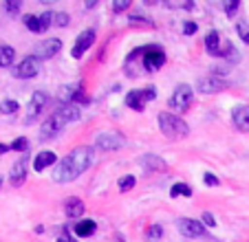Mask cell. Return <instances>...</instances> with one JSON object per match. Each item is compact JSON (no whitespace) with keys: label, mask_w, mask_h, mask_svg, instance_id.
Wrapping results in <instances>:
<instances>
[{"label":"cell","mask_w":249,"mask_h":242,"mask_svg":"<svg viewBox=\"0 0 249 242\" xmlns=\"http://www.w3.org/2000/svg\"><path fill=\"white\" fill-rule=\"evenodd\" d=\"M64 126H66V121L53 110L51 115L44 119L42 126H40V141H49V139H53V137H57Z\"/></svg>","instance_id":"7"},{"label":"cell","mask_w":249,"mask_h":242,"mask_svg":"<svg viewBox=\"0 0 249 242\" xmlns=\"http://www.w3.org/2000/svg\"><path fill=\"white\" fill-rule=\"evenodd\" d=\"M203 183H205V185H210V187H216L221 181H218V176H216V174L205 172V174H203Z\"/></svg>","instance_id":"36"},{"label":"cell","mask_w":249,"mask_h":242,"mask_svg":"<svg viewBox=\"0 0 249 242\" xmlns=\"http://www.w3.org/2000/svg\"><path fill=\"white\" fill-rule=\"evenodd\" d=\"M11 150H16V152H27L29 150V139L27 137H18V139H14Z\"/></svg>","instance_id":"29"},{"label":"cell","mask_w":249,"mask_h":242,"mask_svg":"<svg viewBox=\"0 0 249 242\" xmlns=\"http://www.w3.org/2000/svg\"><path fill=\"white\" fill-rule=\"evenodd\" d=\"M22 22H24V27H27L29 31H33V33H42V24H40V16L27 14V16H22Z\"/></svg>","instance_id":"24"},{"label":"cell","mask_w":249,"mask_h":242,"mask_svg":"<svg viewBox=\"0 0 249 242\" xmlns=\"http://www.w3.org/2000/svg\"><path fill=\"white\" fill-rule=\"evenodd\" d=\"M7 150H11V145H5V143H0V154H5Z\"/></svg>","instance_id":"43"},{"label":"cell","mask_w":249,"mask_h":242,"mask_svg":"<svg viewBox=\"0 0 249 242\" xmlns=\"http://www.w3.org/2000/svg\"><path fill=\"white\" fill-rule=\"evenodd\" d=\"M60 51H62V40H57V37H47V40L36 44L33 55L38 57V60H47V57L57 55Z\"/></svg>","instance_id":"11"},{"label":"cell","mask_w":249,"mask_h":242,"mask_svg":"<svg viewBox=\"0 0 249 242\" xmlns=\"http://www.w3.org/2000/svg\"><path fill=\"white\" fill-rule=\"evenodd\" d=\"M170 194L177 198V196H185V198H190L192 196V190H190V185H185V183H174L172 190H170Z\"/></svg>","instance_id":"25"},{"label":"cell","mask_w":249,"mask_h":242,"mask_svg":"<svg viewBox=\"0 0 249 242\" xmlns=\"http://www.w3.org/2000/svg\"><path fill=\"white\" fill-rule=\"evenodd\" d=\"M57 242H77L75 238L71 236V231H66L64 227H62V231H60V236H57Z\"/></svg>","instance_id":"41"},{"label":"cell","mask_w":249,"mask_h":242,"mask_svg":"<svg viewBox=\"0 0 249 242\" xmlns=\"http://www.w3.org/2000/svg\"><path fill=\"white\" fill-rule=\"evenodd\" d=\"M47 106H49V93H44V90L33 93L31 99H29L27 115H24V123H27V126H29V123H33V119H38Z\"/></svg>","instance_id":"6"},{"label":"cell","mask_w":249,"mask_h":242,"mask_svg":"<svg viewBox=\"0 0 249 242\" xmlns=\"http://www.w3.org/2000/svg\"><path fill=\"white\" fill-rule=\"evenodd\" d=\"M16 60V51L9 44H0V69H9Z\"/></svg>","instance_id":"23"},{"label":"cell","mask_w":249,"mask_h":242,"mask_svg":"<svg viewBox=\"0 0 249 242\" xmlns=\"http://www.w3.org/2000/svg\"><path fill=\"white\" fill-rule=\"evenodd\" d=\"M20 7H22V2H20V0H11V2H5V9L9 11V14H18Z\"/></svg>","instance_id":"40"},{"label":"cell","mask_w":249,"mask_h":242,"mask_svg":"<svg viewBox=\"0 0 249 242\" xmlns=\"http://www.w3.org/2000/svg\"><path fill=\"white\" fill-rule=\"evenodd\" d=\"M124 69H126L128 77H137L139 75V70H143V49H132L130 53H128L126 62H124Z\"/></svg>","instance_id":"13"},{"label":"cell","mask_w":249,"mask_h":242,"mask_svg":"<svg viewBox=\"0 0 249 242\" xmlns=\"http://www.w3.org/2000/svg\"><path fill=\"white\" fill-rule=\"evenodd\" d=\"M126 106L132 108V110H137V112H141L146 108V102L141 97V90H130V93L126 95Z\"/></svg>","instance_id":"22"},{"label":"cell","mask_w":249,"mask_h":242,"mask_svg":"<svg viewBox=\"0 0 249 242\" xmlns=\"http://www.w3.org/2000/svg\"><path fill=\"white\" fill-rule=\"evenodd\" d=\"M38 73H40V60L36 55H27L14 69V77H18V79H31Z\"/></svg>","instance_id":"9"},{"label":"cell","mask_w":249,"mask_h":242,"mask_svg":"<svg viewBox=\"0 0 249 242\" xmlns=\"http://www.w3.org/2000/svg\"><path fill=\"white\" fill-rule=\"evenodd\" d=\"M146 236L150 238V240H157V238L163 236V227H161V225H150L148 231H146Z\"/></svg>","instance_id":"31"},{"label":"cell","mask_w":249,"mask_h":242,"mask_svg":"<svg viewBox=\"0 0 249 242\" xmlns=\"http://www.w3.org/2000/svg\"><path fill=\"white\" fill-rule=\"evenodd\" d=\"M205 49H207V53L210 55H214V57H221V33L218 31H210L205 35Z\"/></svg>","instance_id":"19"},{"label":"cell","mask_w":249,"mask_h":242,"mask_svg":"<svg viewBox=\"0 0 249 242\" xmlns=\"http://www.w3.org/2000/svg\"><path fill=\"white\" fill-rule=\"evenodd\" d=\"M192 99H194V88L190 84H179L174 88L172 97H170L168 106L174 108L177 112H185L190 106H192Z\"/></svg>","instance_id":"5"},{"label":"cell","mask_w":249,"mask_h":242,"mask_svg":"<svg viewBox=\"0 0 249 242\" xmlns=\"http://www.w3.org/2000/svg\"><path fill=\"white\" fill-rule=\"evenodd\" d=\"M238 7H240V2H238V0H231V2H227V5H225V14L231 18V16H236V11H238Z\"/></svg>","instance_id":"39"},{"label":"cell","mask_w":249,"mask_h":242,"mask_svg":"<svg viewBox=\"0 0 249 242\" xmlns=\"http://www.w3.org/2000/svg\"><path fill=\"white\" fill-rule=\"evenodd\" d=\"M57 163V156L55 152H51V150H42V152L36 154V158H33V170L36 172H44L47 168H51V165Z\"/></svg>","instance_id":"17"},{"label":"cell","mask_w":249,"mask_h":242,"mask_svg":"<svg viewBox=\"0 0 249 242\" xmlns=\"http://www.w3.org/2000/svg\"><path fill=\"white\" fill-rule=\"evenodd\" d=\"M130 7V0H115L113 2V11L115 14H122L124 9H128Z\"/></svg>","instance_id":"37"},{"label":"cell","mask_w":249,"mask_h":242,"mask_svg":"<svg viewBox=\"0 0 249 242\" xmlns=\"http://www.w3.org/2000/svg\"><path fill=\"white\" fill-rule=\"evenodd\" d=\"M135 183H137V178L132 176V174H126V176H122L119 178V183H117V187L122 191H130L132 187H135Z\"/></svg>","instance_id":"27"},{"label":"cell","mask_w":249,"mask_h":242,"mask_svg":"<svg viewBox=\"0 0 249 242\" xmlns=\"http://www.w3.org/2000/svg\"><path fill=\"white\" fill-rule=\"evenodd\" d=\"M73 104H90V97L84 93V88H82V84H80V88H77V93H75V97H73Z\"/></svg>","instance_id":"32"},{"label":"cell","mask_w":249,"mask_h":242,"mask_svg":"<svg viewBox=\"0 0 249 242\" xmlns=\"http://www.w3.org/2000/svg\"><path fill=\"white\" fill-rule=\"evenodd\" d=\"M236 33L240 35V40H243L245 44H249V24L245 22V20H240V22L236 24Z\"/></svg>","instance_id":"28"},{"label":"cell","mask_w":249,"mask_h":242,"mask_svg":"<svg viewBox=\"0 0 249 242\" xmlns=\"http://www.w3.org/2000/svg\"><path fill=\"white\" fill-rule=\"evenodd\" d=\"M40 24H42V33H44L53 24V11H47V14L40 16Z\"/></svg>","instance_id":"33"},{"label":"cell","mask_w":249,"mask_h":242,"mask_svg":"<svg viewBox=\"0 0 249 242\" xmlns=\"http://www.w3.org/2000/svg\"><path fill=\"white\" fill-rule=\"evenodd\" d=\"M141 168H143L146 174L165 172V170H168V163H165L161 156H157V154H146V156H141Z\"/></svg>","instance_id":"16"},{"label":"cell","mask_w":249,"mask_h":242,"mask_svg":"<svg viewBox=\"0 0 249 242\" xmlns=\"http://www.w3.org/2000/svg\"><path fill=\"white\" fill-rule=\"evenodd\" d=\"M130 22L132 24H146V27H152V22H150V20H146V18H139V16H130Z\"/></svg>","instance_id":"42"},{"label":"cell","mask_w":249,"mask_h":242,"mask_svg":"<svg viewBox=\"0 0 249 242\" xmlns=\"http://www.w3.org/2000/svg\"><path fill=\"white\" fill-rule=\"evenodd\" d=\"M55 112L66 121V123H71V121H77V119H80V106H75V104L57 106V108H55Z\"/></svg>","instance_id":"20"},{"label":"cell","mask_w":249,"mask_h":242,"mask_svg":"<svg viewBox=\"0 0 249 242\" xmlns=\"http://www.w3.org/2000/svg\"><path fill=\"white\" fill-rule=\"evenodd\" d=\"M124 145H126V137L117 130H106L95 137V148L102 150V152H113V150H119Z\"/></svg>","instance_id":"4"},{"label":"cell","mask_w":249,"mask_h":242,"mask_svg":"<svg viewBox=\"0 0 249 242\" xmlns=\"http://www.w3.org/2000/svg\"><path fill=\"white\" fill-rule=\"evenodd\" d=\"M157 123H159V130L163 132L168 139H172V141L185 139V137L190 135L188 123H185L179 115H174V112H159Z\"/></svg>","instance_id":"2"},{"label":"cell","mask_w":249,"mask_h":242,"mask_svg":"<svg viewBox=\"0 0 249 242\" xmlns=\"http://www.w3.org/2000/svg\"><path fill=\"white\" fill-rule=\"evenodd\" d=\"M231 123H234L236 130L240 132H249V106L240 104L231 110Z\"/></svg>","instance_id":"14"},{"label":"cell","mask_w":249,"mask_h":242,"mask_svg":"<svg viewBox=\"0 0 249 242\" xmlns=\"http://www.w3.org/2000/svg\"><path fill=\"white\" fill-rule=\"evenodd\" d=\"M141 97H143V102H152V99L157 97L155 86H146V88H141Z\"/></svg>","instance_id":"34"},{"label":"cell","mask_w":249,"mask_h":242,"mask_svg":"<svg viewBox=\"0 0 249 242\" xmlns=\"http://www.w3.org/2000/svg\"><path fill=\"white\" fill-rule=\"evenodd\" d=\"M198 31V24L192 22V20H185L183 22V35H194Z\"/></svg>","instance_id":"35"},{"label":"cell","mask_w":249,"mask_h":242,"mask_svg":"<svg viewBox=\"0 0 249 242\" xmlns=\"http://www.w3.org/2000/svg\"><path fill=\"white\" fill-rule=\"evenodd\" d=\"M24 181H27V156L18 158V161L14 163V168H11V172H9V183L14 187L24 185Z\"/></svg>","instance_id":"15"},{"label":"cell","mask_w":249,"mask_h":242,"mask_svg":"<svg viewBox=\"0 0 249 242\" xmlns=\"http://www.w3.org/2000/svg\"><path fill=\"white\" fill-rule=\"evenodd\" d=\"M203 225H205V227H216V218H214V216H212V211H203Z\"/></svg>","instance_id":"38"},{"label":"cell","mask_w":249,"mask_h":242,"mask_svg":"<svg viewBox=\"0 0 249 242\" xmlns=\"http://www.w3.org/2000/svg\"><path fill=\"white\" fill-rule=\"evenodd\" d=\"M69 22H71V18L64 14V11L53 14V24H55V27H69Z\"/></svg>","instance_id":"30"},{"label":"cell","mask_w":249,"mask_h":242,"mask_svg":"<svg viewBox=\"0 0 249 242\" xmlns=\"http://www.w3.org/2000/svg\"><path fill=\"white\" fill-rule=\"evenodd\" d=\"M18 106L20 104L16 99H5V102H0V115H14L18 112Z\"/></svg>","instance_id":"26"},{"label":"cell","mask_w":249,"mask_h":242,"mask_svg":"<svg viewBox=\"0 0 249 242\" xmlns=\"http://www.w3.org/2000/svg\"><path fill=\"white\" fill-rule=\"evenodd\" d=\"M0 187H2V176H0Z\"/></svg>","instance_id":"45"},{"label":"cell","mask_w":249,"mask_h":242,"mask_svg":"<svg viewBox=\"0 0 249 242\" xmlns=\"http://www.w3.org/2000/svg\"><path fill=\"white\" fill-rule=\"evenodd\" d=\"M93 161H95L93 148H89V145H80V148L71 150L60 163H57V168H55V172H53L51 178L55 183H60V185L75 181L77 176H82V174L93 165Z\"/></svg>","instance_id":"1"},{"label":"cell","mask_w":249,"mask_h":242,"mask_svg":"<svg viewBox=\"0 0 249 242\" xmlns=\"http://www.w3.org/2000/svg\"><path fill=\"white\" fill-rule=\"evenodd\" d=\"M227 88V82L216 75H207V77H201L196 82V90L203 95H212V93H221V90Z\"/></svg>","instance_id":"12"},{"label":"cell","mask_w":249,"mask_h":242,"mask_svg":"<svg viewBox=\"0 0 249 242\" xmlns=\"http://www.w3.org/2000/svg\"><path fill=\"white\" fill-rule=\"evenodd\" d=\"M115 240H117V242H124V238H122V233H117V236H115Z\"/></svg>","instance_id":"44"},{"label":"cell","mask_w":249,"mask_h":242,"mask_svg":"<svg viewBox=\"0 0 249 242\" xmlns=\"http://www.w3.org/2000/svg\"><path fill=\"white\" fill-rule=\"evenodd\" d=\"M177 229H179V233L185 238H203L207 233L205 225L194 218H179L177 220Z\"/></svg>","instance_id":"8"},{"label":"cell","mask_w":249,"mask_h":242,"mask_svg":"<svg viewBox=\"0 0 249 242\" xmlns=\"http://www.w3.org/2000/svg\"><path fill=\"white\" fill-rule=\"evenodd\" d=\"M143 49V70L148 73H157V70L163 69L165 64V51L159 44H146Z\"/></svg>","instance_id":"3"},{"label":"cell","mask_w":249,"mask_h":242,"mask_svg":"<svg viewBox=\"0 0 249 242\" xmlns=\"http://www.w3.org/2000/svg\"><path fill=\"white\" fill-rule=\"evenodd\" d=\"M86 211L84 203H82L80 198H75V196H71V198L64 200V214L69 216L71 220H75V218H82Z\"/></svg>","instance_id":"18"},{"label":"cell","mask_w":249,"mask_h":242,"mask_svg":"<svg viewBox=\"0 0 249 242\" xmlns=\"http://www.w3.org/2000/svg\"><path fill=\"white\" fill-rule=\"evenodd\" d=\"M95 37H97L95 29H86V31H82L80 35H77V40H75V44H73V49H71V55L75 57V60H80V57L84 55V53L95 44Z\"/></svg>","instance_id":"10"},{"label":"cell","mask_w":249,"mask_h":242,"mask_svg":"<svg viewBox=\"0 0 249 242\" xmlns=\"http://www.w3.org/2000/svg\"><path fill=\"white\" fill-rule=\"evenodd\" d=\"M73 231H75V236H80V238H89V236H93V233L97 231V223L90 220V218H84V220H80V223L73 227Z\"/></svg>","instance_id":"21"}]
</instances>
